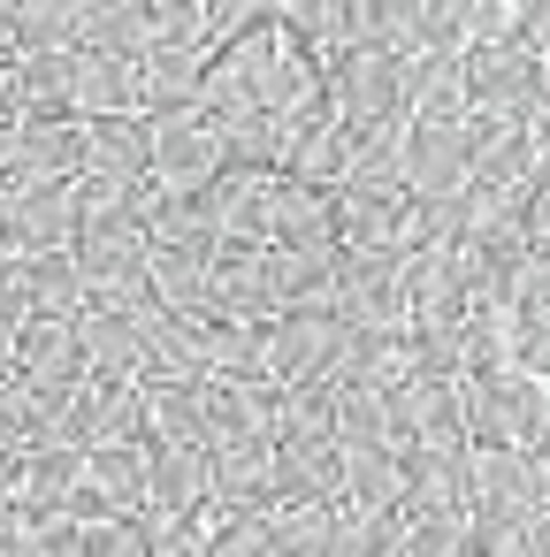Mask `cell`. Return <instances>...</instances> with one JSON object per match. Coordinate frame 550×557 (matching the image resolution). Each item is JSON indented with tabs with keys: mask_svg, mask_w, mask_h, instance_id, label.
<instances>
[{
	"mask_svg": "<svg viewBox=\"0 0 550 557\" xmlns=\"http://www.w3.org/2000/svg\"><path fill=\"white\" fill-rule=\"evenodd\" d=\"M459 77H466V108H489V115L527 123V115H535V85H542V54L520 47V39L466 47V54H459Z\"/></svg>",
	"mask_w": 550,
	"mask_h": 557,
	"instance_id": "obj_1",
	"label": "cell"
},
{
	"mask_svg": "<svg viewBox=\"0 0 550 557\" xmlns=\"http://www.w3.org/2000/svg\"><path fill=\"white\" fill-rule=\"evenodd\" d=\"M16 374L32 382V389H70L77 374H85V344H77V321H24L16 329Z\"/></svg>",
	"mask_w": 550,
	"mask_h": 557,
	"instance_id": "obj_2",
	"label": "cell"
},
{
	"mask_svg": "<svg viewBox=\"0 0 550 557\" xmlns=\"http://www.w3.org/2000/svg\"><path fill=\"white\" fill-rule=\"evenodd\" d=\"M85 169V123H62V115H24V138H16V184H70Z\"/></svg>",
	"mask_w": 550,
	"mask_h": 557,
	"instance_id": "obj_3",
	"label": "cell"
},
{
	"mask_svg": "<svg viewBox=\"0 0 550 557\" xmlns=\"http://www.w3.org/2000/svg\"><path fill=\"white\" fill-rule=\"evenodd\" d=\"M77 108H85V123H93V115H131V108H146V77H138V62L85 54V70H77Z\"/></svg>",
	"mask_w": 550,
	"mask_h": 557,
	"instance_id": "obj_4",
	"label": "cell"
},
{
	"mask_svg": "<svg viewBox=\"0 0 550 557\" xmlns=\"http://www.w3.org/2000/svg\"><path fill=\"white\" fill-rule=\"evenodd\" d=\"M77 70H85V54H70V47H47V54H24V115H62V108H77Z\"/></svg>",
	"mask_w": 550,
	"mask_h": 557,
	"instance_id": "obj_5",
	"label": "cell"
},
{
	"mask_svg": "<svg viewBox=\"0 0 550 557\" xmlns=\"http://www.w3.org/2000/svg\"><path fill=\"white\" fill-rule=\"evenodd\" d=\"M16 24H24V54L70 47L85 39V0H16Z\"/></svg>",
	"mask_w": 550,
	"mask_h": 557,
	"instance_id": "obj_6",
	"label": "cell"
},
{
	"mask_svg": "<svg viewBox=\"0 0 550 557\" xmlns=\"http://www.w3.org/2000/svg\"><path fill=\"white\" fill-rule=\"evenodd\" d=\"M9 557H85V534L77 527H62V519H47V527H16L9 534Z\"/></svg>",
	"mask_w": 550,
	"mask_h": 557,
	"instance_id": "obj_7",
	"label": "cell"
},
{
	"mask_svg": "<svg viewBox=\"0 0 550 557\" xmlns=\"http://www.w3.org/2000/svg\"><path fill=\"white\" fill-rule=\"evenodd\" d=\"M527 329H550V260H535L520 275V336Z\"/></svg>",
	"mask_w": 550,
	"mask_h": 557,
	"instance_id": "obj_8",
	"label": "cell"
},
{
	"mask_svg": "<svg viewBox=\"0 0 550 557\" xmlns=\"http://www.w3.org/2000/svg\"><path fill=\"white\" fill-rule=\"evenodd\" d=\"M520 374H535V382L550 389V329H527V336H520Z\"/></svg>",
	"mask_w": 550,
	"mask_h": 557,
	"instance_id": "obj_9",
	"label": "cell"
},
{
	"mask_svg": "<svg viewBox=\"0 0 550 557\" xmlns=\"http://www.w3.org/2000/svg\"><path fill=\"white\" fill-rule=\"evenodd\" d=\"M16 108H24V62L0 54V115H16Z\"/></svg>",
	"mask_w": 550,
	"mask_h": 557,
	"instance_id": "obj_10",
	"label": "cell"
},
{
	"mask_svg": "<svg viewBox=\"0 0 550 557\" xmlns=\"http://www.w3.org/2000/svg\"><path fill=\"white\" fill-rule=\"evenodd\" d=\"M24 47V24H16V0H0V54Z\"/></svg>",
	"mask_w": 550,
	"mask_h": 557,
	"instance_id": "obj_11",
	"label": "cell"
},
{
	"mask_svg": "<svg viewBox=\"0 0 550 557\" xmlns=\"http://www.w3.org/2000/svg\"><path fill=\"white\" fill-rule=\"evenodd\" d=\"M527 557H550V511L527 519Z\"/></svg>",
	"mask_w": 550,
	"mask_h": 557,
	"instance_id": "obj_12",
	"label": "cell"
},
{
	"mask_svg": "<svg viewBox=\"0 0 550 557\" xmlns=\"http://www.w3.org/2000/svg\"><path fill=\"white\" fill-rule=\"evenodd\" d=\"M535 496H542V511H550V450L535 458Z\"/></svg>",
	"mask_w": 550,
	"mask_h": 557,
	"instance_id": "obj_13",
	"label": "cell"
}]
</instances>
